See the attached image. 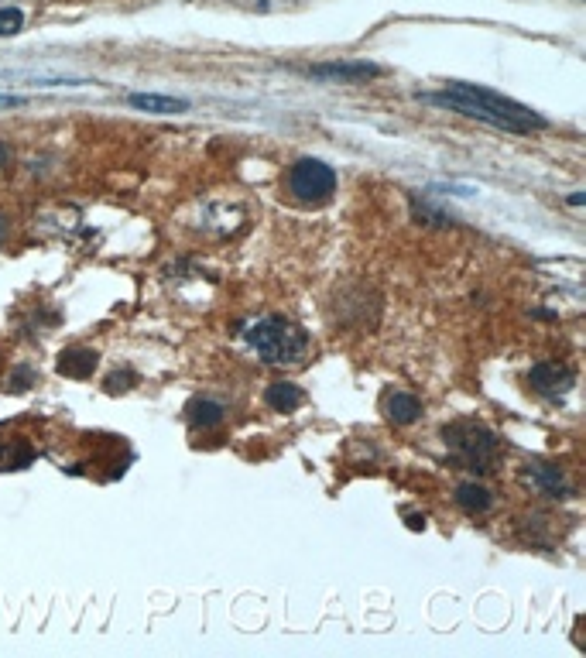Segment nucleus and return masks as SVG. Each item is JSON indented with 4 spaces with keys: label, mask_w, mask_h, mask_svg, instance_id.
Here are the masks:
<instances>
[{
    "label": "nucleus",
    "mask_w": 586,
    "mask_h": 658,
    "mask_svg": "<svg viewBox=\"0 0 586 658\" xmlns=\"http://www.w3.org/2000/svg\"><path fill=\"white\" fill-rule=\"evenodd\" d=\"M288 192L309 206L329 203L336 192V172L326 162H319V158H299L288 168Z\"/></svg>",
    "instance_id": "obj_4"
},
{
    "label": "nucleus",
    "mask_w": 586,
    "mask_h": 658,
    "mask_svg": "<svg viewBox=\"0 0 586 658\" xmlns=\"http://www.w3.org/2000/svg\"><path fill=\"white\" fill-rule=\"evenodd\" d=\"M384 415L395 425H412L422 419V401L408 391H395V395L384 398Z\"/></svg>",
    "instance_id": "obj_9"
},
{
    "label": "nucleus",
    "mask_w": 586,
    "mask_h": 658,
    "mask_svg": "<svg viewBox=\"0 0 586 658\" xmlns=\"http://www.w3.org/2000/svg\"><path fill=\"white\" fill-rule=\"evenodd\" d=\"M305 72L312 79H323V83H367V79L381 76V66H374V62H319Z\"/></svg>",
    "instance_id": "obj_5"
},
{
    "label": "nucleus",
    "mask_w": 586,
    "mask_h": 658,
    "mask_svg": "<svg viewBox=\"0 0 586 658\" xmlns=\"http://www.w3.org/2000/svg\"><path fill=\"white\" fill-rule=\"evenodd\" d=\"M525 477L532 480V484L539 487L542 494H549V497H569L566 477H563V470H559L556 463L532 460V463L525 467Z\"/></svg>",
    "instance_id": "obj_8"
},
{
    "label": "nucleus",
    "mask_w": 586,
    "mask_h": 658,
    "mask_svg": "<svg viewBox=\"0 0 586 658\" xmlns=\"http://www.w3.org/2000/svg\"><path fill=\"white\" fill-rule=\"evenodd\" d=\"M24 381H38L35 371H28V367H21V371L11 377V384H7V388H14V391H28V384H24Z\"/></svg>",
    "instance_id": "obj_15"
},
{
    "label": "nucleus",
    "mask_w": 586,
    "mask_h": 658,
    "mask_svg": "<svg viewBox=\"0 0 586 658\" xmlns=\"http://www.w3.org/2000/svg\"><path fill=\"white\" fill-rule=\"evenodd\" d=\"M422 100L436 103V107H446V110H456L463 117H473V120H484V124L497 127V131H511V134H532V131H545L549 120L542 114H535L532 107L518 100H508V96L494 93V90H484V86H473V83H446L439 93H425Z\"/></svg>",
    "instance_id": "obj_1"
},
{
    "label": "nucleus",
    "mask_w": 586,
    "mask_h": 658,
    "mask_svg": "<svg viewBox=\"0 0 586 658\" xmlns=\"http://www.w3.org/2000/svg\"><path fill=\"white\" fill-rule=\"evenodd\" d=\"M302 401H305V391L292 381H275L264 391V405H268L271 412H295Z\"/></svg>",
    "instance_id": "obj_10"
},
{
    "label": "nucleus",
    "mask_w": 586,
    "mask_h": 658,
    "mask_svg": "<svg viewBox=\"0 0 586 658\" xmlns=\"http://www.w3.org/2000/svg\"><path fill=\"white\" fill-rule=\"evenodd\" d=\"M586 203V196L583 192H576V196H569V206H583Z\"/></svg>",
    "instance_id": "obj_18"
},
{
    "label": "nucleus",
    "mask_w": 586,
    "mask_h": 658,
    "mask_svg": "<svg viewBox=\"0 0 586 658\" xmlns=\"http://www.w3.org/2000/svg\"><path fill=\"white\" fill-rule=\"evenodd\" d=\"M189 419L192 425H199V429H216V425H223V419H227V412H223V405H216L210 398H192Z\"/></svg>",
    "instance_id": "obj_13"
},
{
    "label": "nucleus",
    "mask_w": 586,
    "mask_h": 658,
    "mask_svg": "<svg viewBox=\"0 0 586 658\" xmlns=\"http://www.w3.org/2000/svg\"><path fill=\"white\" fill-rule=\"evenodd\" d=\"M456 504H460L467 515H484L491 508V491L477 480H467V484L456 487Z\"/></svg>",
    "instance_id": "obj_12"
},
{
    "label": "nucleus",
    "mask_w": 586,
    "mask_h": 658,
    "mask_svg": "<svg viewBox=\"0 0 586 658\" xmlns=\"http://www.w3.org/2000/svg\"><path fill=\"white\" fill-rule=\"evenodd\" d=\"M131 107L148 110V114H182V110H189V103L162 93H131Z\"/></svg>",
    "instance_id": "obj_11"
},
{
    "label": "nucleus",
    "mask_w": 586,
    "mask_h": 658,
    "mask_svg": "<svg viewBox=\"0 0 586 658\" xmlns=\"http://www.w3.org/2000/svg\"><path fill=\"white\" fill-rule=\"evenodd\" d=\"M96 364H100V353L90 350V347H69V350L59 353V360H55L59 374L76 377V381H86V377H93Z\"/></svg>",
    "instance_id": "obj_7"
},
{
    "label": "nucleus",
    "mask_w": 586,
    "mask_h": 658,
    "mask_svg": "<svg viewBox=\"0 0 586 658\" xmlns=\"http://www.w3.org/2000/svg\"><path fill=\"white\" fill-rule=\"evenodd\" d=\"M24 96H0V107H21Z\"/></svg>",
    "instance_id": "obj_16"
},
{
    "label": "nucleus",
    "mask_w": 586,
    "mask_h": 658,
    "mask_svg": "<svg viewBox=\"0 0 586 658\" xmlns=\"http://www.w3.org/2000/svg\"><path fill=\"white\" fill-rule=\"evenodd\" d=\"M21 24H24V14L18 11V7H4V11H0V38L18 35Z\"/></svg>",
    "instance_id": "obj_14"
},
{
    "label": "nucleus",
    "mask_w": 586,
    "mask_h": 658,
    "mask_svg": "<svg viewBox=\"0 0 586 658\" xmlns=\"http://www.w3.org/2000/svg\"><path fill=\"white\" fill-rule=\"evenodd\" d=\"M4 237H7V220L0 216V244H4Z\"/></svg>",
    "instance_id": "obj_19"
},
{
    "label": "nucleus",
    "mask_w": 586,
    "mask_h": 658,
    "mask_svg": "<svg viewBox=\"0 0 586 658\" xmlns=\"http://www.w3.org/2000/svg\"><path fill=\"white\" fill-rule=\"evenodd\" d=\"M11 162V148H7V141H0V168Z\"/></svg>",
    "instance_id": "obj_17"
},
{
    "label": "nucleus",
    "mask_w": 586,
    "mask_h": 658,
    "mask_svg": "<svg viewBox=\"0 0 586 658\" xmlns=\"http://www.w3.org/2000/svg\"><path fill=\"white\" fill-rule=\"evenodd\" d=\"M247 343L258 350L264 364L295 367L309 357V333L285 316H264L247 329Z\"/></svg>",
    "instance_id": "obj_2"
},
{
    "label": "nucleus",
    "mask_w": 586,
    "mask_h": 658,
    "mask_svg": "<svg viewBox=\"0 0 586 658\" xmlns=\"http://www.w3.org/2000/svg\"><path fill=\"white\" fill-rule=\"evenodd\" d=\"M528 381H532L535 391L542 395H559L573 384V371L566 364H556V360H539V364L528 371Z\"/></svg>",
    "instance_id": "obj_6"
},
{
    "label": "nucleus",
    "mask_w": 586,
    "mask_h": 658,
    "mask_svg": "<svg viewBox=\"0 0 586 658\" xmlns=\"http://www.w3.org/2000/svg\"><path fill=\"white\" fill-rule=\"evenodd\" d=\"M443 443L456 460L473 473L494 470L497 456H501V439L494 436L487 425L473 419H456L443 429Z\"/></svg>",
    "instance_id": "obj_3"
}]
</instances>
